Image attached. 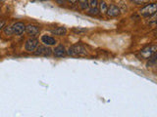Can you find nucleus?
<instances>
[{"instance_id": "obj_1", "label": "nucleus", "mask_w": 157, "mask_h": 117, "mask_svg": "<svg viewBox=\"0 0 157 117\" xmlns=\"http://www.w3.org/2000/svg\"><path fill=\"white\" fill-rule=\"evenodd\" d=\"M156 10H157V4L156 3H151V4H148L144 6L143 8H141L140 10V14L144 18L151 17L156 14Z\"/></svg>"}, {"instance_id": "obj_2", "label": "nucleus", "mask_w": 157, "mask_h": 117, "mask_svg": "<svg viewBox=\"0 0 157 117\" xmlns=\"http://www.w3.org/2000/svg\"><path fill=\"white\" fill-rule=\"evenodd\" d=\"M67 53L69 54L70 56H85V55L88 54L87 50H85V48L84 46L79 45V44L71 46Z\"/></svg>"}, {"instance_id": "obj_3", "label": "nucleus", "mask_w": 157, "mask_h": 117, "mask_svg": "<svg viewBox=\"0 0 157 117\" xmlns=\"http://www.w3.org/2000/svg\"><path fill=\"white\" fill-rule=\"evenodd\" d=\"M38 46V40L36 38H29L25 43V50L27 52H33Z\"/></svg>"}, {"instance_id": "obj_4", "label": "nucleus", "mask_w": 157, "mask_h": 117, "mask_svg": "<svg viewBox=\"0 0 157 117\" xmlns=\"http://www.w3.org/2000/svg\"><path fill=\"white\" fill-rule=\"evenodd\" d=\"M12 30H13V34L21 36L26 31V26L23 23H16L12 26Z\"/></svg>"}, {"instance_id": "obj_5", "label": "nucleus", "mask_w": 157, "mask_h": 117, "mask_svg": "<svg viewBox=\"0 0 157 117\" xmlns=\"http://www.w3.org/2000/svg\"><path fill=\"white\" fill-rule=\"evenodd\" d=\"M106 14H107V16H108V17L115 18V17L120 16V14H121V10H120V8L118 7V6L112 4V5H110L108 8H107Z\"/></svg>"}, {"instance_id": "obj_6", "label": "nucleus", "mask_w": 157, "mask_h": 117, "mask_svg": "<svg viewBox=\"0 0 157 117\" xmlns=\"http://www.w3.org/2000/svg\"><path fill=\"white\" fill-rule=\"evenodd\" d=\"M51 54L52 50L50 48H46L41 45L38 46L35 51V55H36V56H41V55H43V56H50Z\"/></svg>"}, {"instance_id": "obj_7", "label": "nucleus", "mask_w": 157, "mask_h": 117, "mask_svg": "<svg viewBox=\"0 0 157 117\" xmlns=\"http://www.w3.org/2000/svg\"><path fill=\"white\" fill-rule=\"evenodd\" d=\"M52 53H53L54 57L63 58V57L66 56L67 51H66V49H65V47H64L63 45H59V46H57V47L55 48L53 51H52Z\"/></svg>"}, {"instance_id": "obj_8", "label": "nucleus", "mask_w": 157, "mask_h": 117, "mask_svg": "<svg viewBox=\"0 0 157 117\" xmlns=\"http://www.w3.org/2000/svg\"><path fill=\"white\" fill-rule=\"evenodd\" d=\"M155 51H156V46H150V47H146V48H144L143 50H141L140 54L143 58H148L155 53Z\"/></svg>"}, {"instance_id": "obj_9", "label": "nucleus", "mask_w": 157, "mask_h": 117, "mask_svg": "<svg viewBox=\"0 0 157 117\" xmlns=\"http://www.w3.org/2000/svg\"><path fill=\"white\" fill-rule=\"evenodd\" d=\"M26 31L30 36L33 37V36L38 34L39 31H41V29H39L38 26H35V24H29V26H26Z\"/></svg>"}, {"instance_id": "obj_10", "label": "nucleus", "mask_w": 157, "mask_h": 117, "mask_svg": "<svg viewBox=\"0 0 157 117\" xmlns=\"http://www.w3.org/2000/svg\"><path fill=\"white\" fill-rule=\"evenodd\" d=\"M41 42L43 43L44 45H47V46H51V45L56 44V40H55L53 37H51V36H48L46 34L41 36Z\"/></svg>"}, {"instance_id": "obj_11", "label": "nucleus", "mask_w": 157, "mask_h": 117, "mask_svg": "<svg viewBox=\"0 0 157 117\" xmlns=\"http://www.w3.org/2000/svg\"><path fill=\"white\" fill-rule=\"evenodd\" d=\"M52 33L54 35H58V36H64L67 34V29L64 26H59L56 27L55 29L52 30Z\"/></svg>"}, {"instance_id": "obj_12", "label": "nucleus", "mask_w": 157, "mask_h": 117, "mask_svg": "<svg viewBox=\"0 0 157 117\" xmlns=\"http://www.w3.org/2000/svg\"><path fill=\"white\" fill-rule=\"evenodd\" d=\"M73 32H75L76 34H84L88 31V29H84V27H74L72 29Z\"/></svg>"}, {"instance_id": "obj_13", "label": "nucleus", "mask_w": 157, "mask_h": 117, "mask_svg": "<svg viewBox=\"0 0 157 117\" xmlns=\"http://www.w3.org/2000/svg\"><path fill=\"white\" fill-rule=\"evenodd\" d=\"M107 4L104 1H101L99 3V11L101 12V13H106L107 11Z\"/></svg>"}, {"instance_id": "obj_14", "label": "nucleus", "mask_w": 157, "mask_h": 117, "mask_svg": "<svg viewBox=\"0 0 157 117\" xmlns=\"http://www.w3.org/2000/svg\"><path fill=\"white\" fill-rule=\"evenodd\" d=\"M4 34L7 36L13 35V30H12V26H5L4 27Z\"/></svg>"}, {"instance_id": "obj_15", "label": "nucleus", "mask_w": 157, "mask_h": 117, "mask_svg": "<svg viewBox=\"0 0 157 117\" xmlns=\"http://www.w3.org/2000/svg\"><path fill=\"white\" fill-rule=\"evenodd\" d=\"M80 2V6H81L82 9H87L88 7V0H79Z\"/></svg>"}, {"instance_id": "obj_16", "label": "nucleus", "mask_w": 157, "mask_h": 117, "mask_svg": "<svg viewBox=\"0 0 157 117\" xmlns=\"http://www.w3.org/2000/svg\"><path fill=\"white\" fill-rule=\"evenodd\" d=\"M98 9L96 7H91L90 10H88V13H90V15H97L98 14Z\"/></svg>"}, {"instance_id": "obj_17", "label": "nucleus", "mask_w": 157, "mask_h": 117, "mask_svg": "<svg viewBox=\"0 0 157 117\" xmlns=\"http://www.w3.org/2000/svg\"><path fill=\"white\" fill-rule=\"evenodd\" d=\"M91 7H97L98 5V0H90V2L88 3Z\"/></svg>"}, {"instance_id": "obj_18", "label": "nucleus", "mask_w": 157, "mask_h": 117, "mask_svg": "<svg viewBox=\"0 0 157 117\" xmlns=\"http://www.w3.org/2000/svg\"><path fill=\"white\" fill-rule=\"evenodd\" d=\"M132 1H134L135 3H137V4H140V3L147 2V1H149V0H132Z\"/></svg>"}, {"instance_id": "obj_19", "label": "nucleus", "mask_w": 157, "mask_h": 117, "mask_svg": "<svg viewBox=\"0 0 157 117\" xmlns=\"http://www.w3.org/2000/svg\"><path fill=\"white\" fill-rule=\"evenodd\" d=\"M56 2H57L59 5H63V4H65L67 1H66V0H56Z\"/></svg>"}, {"instance_id": "obj_20", "label": "nucleus", "mask_w": 157, "mask_h": 117, "mask_svg": "<svg viewBox=\"0 0 157 117\" xmlns=\"http://www.w3.org/2000/svg\"><path fill=\"white\" fill-rule=\"evenodd\" d=\"M5 26V21H0V30H1Z\"/></svg>"}, {"instance_id": "obj_21", "label": "nucleus", "mask_w": 157, "mask_h": 117, "mask_svg": "<svg viewBox=\"0 0 157 117\" xmlns=\"http://www.w3.org/2000/svg\"><path fill=\"white\" fill-rule=\"evenodd\" d=\"M67 2H69L71 3V4H75V3L77 2V0H66Z\"/></svg>"}, {"instance_id": "obj_22", "label": "nucleus", "mask_w": 157, "mask_h": 117, "mask_svg": "<svg viewBox=\"0 0 157 117\" xmlns=\"http://www.w3.org/2000/svg\"><path fill=\"white\" fill-rule=\"evenodd\" d=\"M0 8H1V7H0Z\"/></svg>"}]
</instances>
